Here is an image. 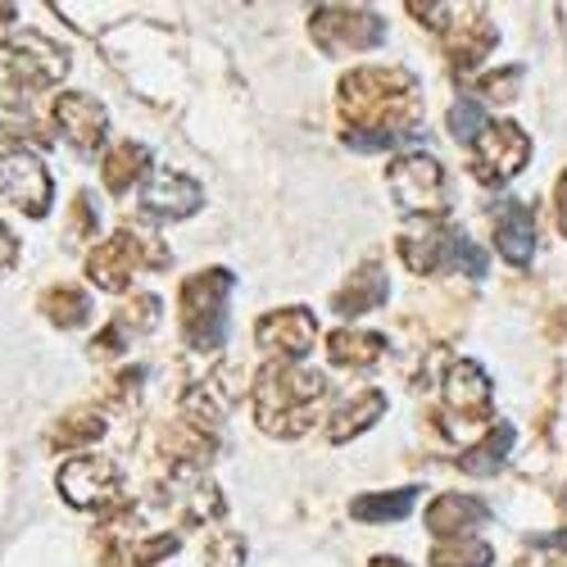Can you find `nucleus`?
<instances>
[{"label": "nucleus", "instance_id": "1", "mask_svg": "<svg viewBox=\"0 0 567 567\" xmlns=\"http://www.w3.org/2000/svg\"><path fill=\"white\" fill-rule=\"evenodd\" d=\"M337 105H341L350 132L413 141L417 123H422V82H417V73H409L400 64L350 69L337 86Z\"/></svg>", "mask_w": 567, "mask_h": 567}, {"label": "nucleus", "instance_id": "2", "mask_svg": "<svg viewBox=\"0 0 567 567\" xmlns=\"http://www.w3.org/2000/svg\"><path fill=\"white\" fill-rule=\"evenodd\" d=\"M327 391H332V382H327L318 368H305V363H268V368H259L255 386H250L259 432L277 436V441L305 436L313 427L318 404L327 400Z\"/></svg>", "mask_w": 567, "mask_h": 567}, {"label": "nucleus", "instance_id": "3", "mask_svg": "<svg viewBox=\"0 0 567 567\" xmlns=\"http://www.w3.org/2000/svg\"><path fill=\"white\" fill-rule=\"evenodd\" d=\"M236 291V277L227 268L192 272L177 291V322L182 346L196 354H214L227 346V296Z\"/></svg>", "mask_w": 567, "mask_h": 567}, {"label": "nucleus", "instance_id": "4", "mask_svg": "<svg viewBox=\"0 0 567 567\" xmlns=\"http://www.w3.org/2000/svg\"><path fill=\"white\" fill-rule=\"evenodd\" d=\"M409 14L417 23H427L432 32H441L445 60L458 73H472L477 64H486V55L495 51V23L486 19V6H422V0H409Z\"/></svg>", "mask_w": 567, "mask_h": 567}, {"label": "nucleus", "instance_id": "5", "mask_svg": "<svg viewBox=\"0 0 567 567\" xmlns=\"http://www.w3.org/2000/svg\"><path fill=\"white\" fill-rule=\"evenodd\" d=\"M395 250L413 272H445L458 268L467 277L486 272V250L472 246L458 227H445L441 218H417L395 236Z\"/></svg>", "mask_w": 567, "mask_h": 567}, {"label": "nucleus", "instance_id": "6", "mask_svg": "<svg viewBox=\"0 0 567 567\" xmlns=\"http://www.w3.org/2000/svg\"><path fill=\"white\" fill-rule=\"evenodd\" d=\"M164 264H168V250L164 246H155L151 236H141L132 227H118L114 236H105V241L86 255V281L96 291L118 296V291L132 287V277L141 268H164Z\"/></svg>", "mask_w": 567, "mask_h": 567}, {"label": "nucleus", "instance_id": "7", "mask_svg": "<svg viewBox=\"0 0 567 567\" xmlns=\"http://www.w3.org/2000/svg\"><path fill=\"white\" fill-rule=\"evenodd\" d=\"M309 37L327 55H350V51H377L386 41V19L359 10V6H318L309 14Z\"/></svg>", "mask_w": 567, "mask_h": 567}, {"label": "nucleus", "instance_id": "8", "mask_svg": "<svg viewBox=\"0 0 567 567\" xmlns=\"http://www.w3.org/2000/svg\"><path fill=\"white\" fill-rule=\"evenodd\" d=\"M386 192L395 196V205L404 214H417V218H445V209H450V200H445V168L432 155H417V151L391 159Z\"/></svg>", "mask_w": 567, "mask_h": 567}, {"label": "nucleus", "instance_id": "9", "mask_svg": "<svg viewBox=\"0 0 567 567\" xmlns=\"http://www.w3.org/2000/svg\"><path fill=\"white\" fill-rule=\"evenodd\" d=\"M55 486L82 513H110L123 504V467L110 454H78L60 467Z\"/></svg>", "mask_w": 567, "mask_h": 567}, {"label": "nucleus", "instance_id": "10", "mask_svg": "<svg viewBox=\"0 0 567 567\" xmlns=\"http://www.w3.org/2000/svg\"><path fill=\"white\" fill-rule=\"evenodd\" d=\"M532 159V136L508 123V118H495L482 127V136L472 141V177H477L482 186H504L513 182L517 173L527 168Z\"/></svg>", "mask_w": 567, "mask_h": 567}, {"label": "nucleus", "instance_id": "11", "mask_svg": "<svg viewBox=\"0 0 567 567\" xmlns=\"http://www.w3.org/2000/svg\"><path fill=\"white\" fill-rule=\"evenodd\" d=\"M0 64H6V78L19 91L60 86V78L69 73V55L41 32H14L6 45H0Z\"/></svg>", "mask_w": 567, "mask_h": 567}, {"label": "nucleus", "instance_id": "12", "mask_svg": "<svg viewBox=\"0 0 567 567\" xmlns=\"http://www.w3.org/2000/svg\"><path fill=\"white\" fill-rule=\"evenodd\" d=\"M55 200V182L28 146H0V205H14L28 218H45Z\"/></svg>", "mask_w": 567, "mask_h": 567}, {"label": "nucleus", "instance_id": "13", "mask_svg": "<svg viewBox=\"0 0 567 567\" xmlns=\"http://www.w3.org/2000/svg\"><path fill=\"white\" fill-rule=\"evenodd\" d=\"M200 205H205V186L177 168H155L151 182L141 186V196H136V214L151 218V223H182Z\"/></svg>", "mask_w": 567, "mask_h": 567}, {"label": "nucleus", "instance_id": "14", "mask_svg": "<svg viewBox=\"0 0 567 567\" xmlns=\"http://www.w3.org/2000/svg\"><path fill=\"white\" fill-rule=\"evenodd\" d=\"M255 341L277 354V363H300L313 341H318V318L305 305H287V309H272L255 322Z\"/></svg>", "mask_w": 567, "mask_h": 567}, {"label": "nucleus", "instance_id": "15", "mask_svg": "<svg viewBox=\"0 0 567 567\" xmlns=\"http://www.w3.org/2000/svg\"><path fill=\"white\" fill-rule=\"evenodd\" d=\"M55 127L78 155H96L105 146L110 114L96 96H86V91H60L55 96Z\"/></svg>", "mask_w": 567, "mask_h": 567}, {"label": "nucleus", "instance_id": "16", "mask_svg": "<svg viewBox=\"0 0 567 567\" xmlns=\"http://www.w3.org/2000/svg\"><path fill=\"white\" fill-rule=\"evenodd\" d=\"M422 523L436 540H467L482 523H491V504L477 499V495H458V491H445L427 504Z\"/></svg>", "mask_w": 567, "mask_h": 567}, {"label": "nucleus", "instance_id": "17", "mask_svg": "<svg viewBox=\"0 0 567 567\" xmlns=\"http://www.w3.org/2000/svg\"><path fill=\"white\" fill-rule=\"evenodd\" d=\"M441 391H445V404L458 417H467V422H486L491 417V377L482 372V363L450 359V368L441 377Z\"/></svg>", "mask_w": 567, "mask_h": 567}, {"label": "nucleus", "instance_id": "18", "mask_svg": "<svg viewBox=\"0 0 567 567\" xmlns=\"http://www.w3.org/2000/svg\"><path fill=\"white\" fill-rule=\"evenodd\" d=\"M495 250L504 255V264L527 268L536 255V209L527 200H499L495 205Z\"/></svg>", "mask_w": 567, "mask_h": 567}, {"label": "nucleus", "instance_id": "19", "mask_svg": "<svg viewBox=\"0 0 567 567\" xmlns=\"http://www.w3.org/2000/svg\"><path fill=\"white\" fill-rule=\"evenodd\" d=\"M155 322H159V300H155V296L127 300L123 309H114V318H110L105 332L91 341V359H114L123 346H132L136 337H146Z\"/></svg>", "mask_w": 567, "mask_h": 567}, {"label": "nucleus", "instance_id": "20", "mask_svg": "<svg viewBox=\"0 0 567 567\" xmlns=\"http://www.w3.org/2000/svg\"><path fill=\"white\" fill-rule=\"evenodd\" d=\"M377 417H386V395H382V391H359L354 400H346V404L332 413V422H327V441L346 445V441L363 436Z\"/></svg>", "mask_w": 567, "mask_h": 567}, {"label": "nucleus", "instance_id": "21", "mask_svg": "<svg viewBox=\"0 0 567 567\" xmlns=\"http://www.w3.org/2000/svg\"><path fill=\"white\" fill-rule=\"evenodd\" d=\"M386 272L377 268V264H363L359 272H350V281L337 291V300H332V309L341 313V318H359V313H372V309H382V300H386Z\"/></svg>", "mask_w": 567, "mask_h": 567}, {"label": "nucleus", "instance_id": "22", "mask_svg": "<svg viewBox=\"0 0 567 567\" xmlns=\"http://www.w3.org/2000/svg\"><path fill=\"white\" fill-rule=\"evenodd\" d=\"M146 173H151V151L141 146V141H118V146L105 155V164H101V182H105V192H114V196L132 192V182H141Z\"/></svg>", "mask_w": 567, "mask_h": 567}, {"label": "nucleus", "instance_id": "23", "mask_svg": "<svg viewBox=\"0 0 567 567\" xmlns=\"http://www.w3.org/2000/svg\"><path fill=\"white\" fill-rule=\"evenodd\" d=\"M382 354H386V337H377V332H350V327H337V332L327 337V359H332L337 368H372Z\"/></svg>", "mask_w": 567, "mask_h": 567}, {"label": "nucleus", "instance_id": "24", "mask_svg": "<svg viewBox=\"0 0 567 567\" xmlns=\"http://www.w3.org/2000/svg\"><path fill=\"white\" fill-rule=\"evenodd\" d=\"M413 504H417V491H413V486L372 491V495L350 499V517H354V523H400V517L413 513Z\"/></svg>", "mask_w": 567, "mask_h": 567}, {"label": "nucleus", "instance_id": "25", "mask_svg": "<svg viewBox=\"0 0 567 567\" xmlns=\"http://www.w3.org/2000/svg\"><path fill=\"white\" fill-rule=\"evenodd\" d=\"M513 422H499V427L482 441V445H472L467 454H458V472H467V477H495V472L504 467V458L513 454Z\"/></svg>", "mask_w": 567, "mask_h": 567}, {"label": "nucleus", "instance_id": "26", "mask_svg": "<svg viewBox=\"0 0 567 567\" xmlns=\"http://www.w3.org/2000/svg\"><path fill=\"white\" fill-rule=\"evenodd\" d=\"M105 436V417H101V409H78V413H69V417H60L55 427H51V445L55 450H86V445H96Z\"/></svg>", "mask_w": 567, "mask_h": 567}, {"label": "nucleus", "instance_id": "27", "mask_svg": "<svg viewBox=\"0 0 567 567\" xmlns=\"http://www.w3.org/2000/svg\"><path fill=\"white\" fill-rule=\"evenodd\" d=\"M41 313L51 318L60 332H73V327H86L91 322V300H86V291H78V287H51L41 296Z\"/></svg>", "mask_w": 567, "mask_h": 567}, {"label": "nucleus", "instance_id": "28", "mask_svg": "<svg viewBox=\"0 0 567 567\" xmlns=\"http://www.w3.org/2000/svg\"><path fill=\"white\" fill-rule=\"evenodd\" d=\"M495 563V549L477 536L467 540H436L432 549V567H491Z\"/></svg>", "mask_w": 567, "mask_h": 567}, {"label": "nucleus", "instance_id": "29", "mask_svg": "<svg viewBox=\"0 0 567 567\" xmlns=\"http://www.w3.org/2000/svg\"><path fill=\"white\" fill-rule=\"evenodd\" d=\"M491 118H486V110L477 105V101H454L450 105V136L458 141V146H472V141H477L482 136V127H486Z\"/></svg>", "mask_w": 567, "mask_h": 567}, {"label": "nucleus", "instance_id": "30", "mask_svg": "<svg viewBox=\"0 0 567 567\" xmlns=\"http://www.w3.org/2000/svg\"><path fill=\"white\" fill-rule=\"evenodd\" d=\"M96 227H101V218H96V209H91V196H78L73 200V236L86 241V236H96Z\"/></svg>", "mask_w": 567, "mask_h": 567}, {"label": "nucleus", "instance_id": "31", "mask_svg": "<svg viewBox=\"0 0 567 567\" xmlns=\"http://www.w3.org/2000/svg\"><path fill=\"white\" fill-rule=\"evenodd\" d=\"M517 78H523V69H504L499 78L486 82V96H495V101H513V91H508V86H513Z\"/></svg>", "mask_w": 567, "mask_h": 567}, {"label": "nucleus", "instance_id": "32", "mask_svg": "<svg viewBox=\"0 0 567 567\" xmlns=\"http://www.w3.org/2000/svg\"><path fill=\"white\" fill-rule=\"evenodd\" d=\"M14 259H19V241H14V231H10V227H0V272L14 268Z\"/></svg>", "mask_w": 567, "mask_h": 567}, {"label": "nucleus", "instance_id": "33", "mask_svg": "<svg viewBox=\"0 0 567 567\" xmlns=\"http://www.w3.org/2000/svg\"><path fill=\"white\" fill-rule=\"evenodd\" d=\"M558 227H563V236H567V173L558 177Z\"/></svg>", "mask_w": 567, "mask_h": 567}, {"label": "nucleus", "instance_id": "34", "mask_svg": "<svg viewBox=\"0 0 567 567\" xmlns=\"http://www.w3.org/2000/svg\"><path fill=\"white\" fill-rule=\"evenodd\" d=\"M368 567H409V563H400V558H386V554H382V558H372Z\"/></svg>", "mask_w": 567, "mask_h": 567}, {"label": "nucleus", "instance_id": "35", "mask_svg": "<svg viewBox=\"0 0 567 567\" xmlns=\"http://www.w3.org/2000/svg\"><path fill=\"white\" fill-rule=\"evenodd\" d=\"M554 540H558V545H567V532H563V536H554Z\"/></svg>", "mask_w": 567, "mask_h": 567}]
</instances>
